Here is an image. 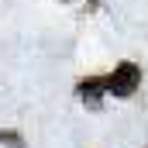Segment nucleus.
I'll return each mask as SVG.
<instances>
[{
  "label": "nucleus",
  "mask_w": 148,
  "mask_h": 148,
  "mask_svg": "<svg viewBox=\"0 0 148 148\" xmlns=\"http://www.w3.org/2000/svg\"><path fill=\"white\" fill-rule=\"evenodd\" d=\"M138 83H141V69H138L134 62H121V66L114 69L110 79H103L107 93H114V97H131V93L138 90Z\"/></svg>",
  "instance_id": "nucleus-1"
},
{
  "label": "nucleus",
  "mask_w": 148,
  "mask_h": 148,
  "mask_svg": "<svg viewBox=\"0 0 148 148\" xmlns=\"http://www.w3.org/2000/svg\"><path fill=\"white\" fill-rule=\"evenodd\" d=\"M100 90H107L100 79H86V83L79 86V97H83V100H90V103H97V100H100Z\"/></svg>",
  "instance_id": "nucleus-2"
}]
</instances>
